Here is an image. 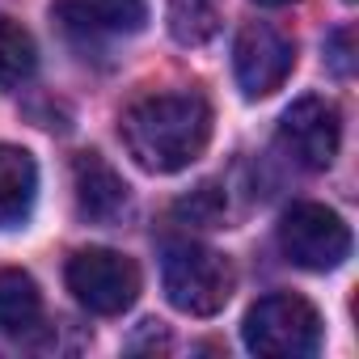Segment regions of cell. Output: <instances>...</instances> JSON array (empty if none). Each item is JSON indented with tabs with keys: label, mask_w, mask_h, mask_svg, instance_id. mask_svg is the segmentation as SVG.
Listing matches in <instances>:
<instances>
[{
	"label": "cell",
	"mask_w": 359,
	"mask_h": 359,
	"mask_svg": "<svg viewBox=\"0 0 359 359\" xmlns=\"http://www.w3.org/2000/svg\"><path fill=\"white\" fill-rule=\"evenodd\" d=\"M325 64L334 76H355V30L351 26H338L330 39H325Z\"/></svg>",
	"instance_id": "obj_15"
},
{
	"label": "cell",
	"mask_w": 359,
	"mask_h": 359,
	"mask_svg": "<svg viewBox=\"0 0 359 359\" xmlns=\"http://www.w3.org/2000/svg\"><path fill=\"white\" fill-rule=\"evenodd\" d=\"M118 135L140 169L177 173L203 156L212 140V106L195 89L148 93L123 110Z\"/></svg>",
	"instance_id": "obj_1"
},
{
	"label": "cell",
	"mask_w": 359,
	"mask_h": 359,
	"mask_svg": "<svg viewBox=\"0 0 359 359\" xmlns=\"http://www.w3.org/2000/svg\"><path fill=\"white\" fill-rule=\"evenodd\" d=\"M161 287L169 296V304L187 317H216L233 287V262L212 250V245H195V241H173L161 258Z\"/></svg>",
	"instance_id": "obj_2"
},
{
	"label": "cell",
	"mask_w": 359,
	"mask_h": 359,
	"mask_svg": "<svg viewBox=\"0 0 359 359\" xmlns=\"http://www.w3.org/2000/svg\"><path fill=\"white\" fill-rule=\"evenodd\" d=\"M279 250L300 271H338L351 258V229L325 203H292L279 220Z\"/></svg>",
	"instance_id": "obj_4"
},
{
	"label": "cell",
	"mask_w": 359,
	"mask_h": 359,
	"mask_svg": "<svg viewBox=\"0 0 359 359\" xmlns=\"http://www.w3.org/2000/svg\"><path fill=\"white\" fill-rule=\"evenodd\" d=\"M342 144V114L330 97H296L279 118V148L309 173H321L334 165Z\"/></svg>",
	"instance_id": "obj_6"
},
{
	"label": "cell",
	"mask_w": 359,
	"mask_h": 359,
	"mask_svg": "<svg viewBox=\"0 0 359 359\" xmlns=\"http://www.w3.org/2000/svg\"><path fill=\"white\" fill-rule=\"evenodd\" d=\"M55 22L72 43H106L123 34H140L148 22L144 0H55Z\"/></svg>",
	"instance_id": "obj_8"
},
{
	"label": "cell",
	"mask_w": 359,
	"mask_h": 359,
	"mask_svg": "<svg viewBox=\"0 0 359 359\" xmlns=\"http://www.w3.org/2000/svg\"><path fill=\"white\" fill-rule=\"evenodd\" d=\"M72 191H76V212L93 224H114L131 203L123 173L102 152H76L72 156Z\"/></svg>",
	"instance_id": "obj_9"
},
{
	"label": "cell",
	"mask_w": 359,
	"mask_h": 359,
	"mask_svg": "<svg viewBox=\"0 0 359 359\" xmlns=\"http://www.w3.org/2000/svg\"><path fill=\"white\" fill-rule=\"evenodd\" d=\"M173 212H177V216H187V220H191V224H199V229H220V220H224L220 187H216V182H203L195 195H187Z\"/></svg>",
	"instance_id": "obj_14"
},
{
	"label": "cell",
	"mask_w": 359,
	"mask_h": 359,
	"mask_svg": "<svg viewBox=\"0 0 359 359\" xmlns=\"http://www.w3.org/2000/svg\"><path fill=\"white\" fill-rule=\"evenodd\" d=\"M43 321V292L26 271H0V334H26Z\"/></svg>",
	"instance_id": "obj_11"
},
{
	"label": "cell",
	"mask_w": 359,
	"mask_h": 359,
	"mask_svg": "<svg viewBox=\"0 0 359 359\" xmlns=\"http://www.w3.org/2000/svg\"><path fill=\"white\" fill-rule=\"evenodd\" d=\"M64 279L68 292L97 317H118L140 296V266L118 250H76Z\"/></svg>",
	"instance_id": "obj_5"
},
{
	"label": "cell",
	"mask_w": 359,
	"mask_h": 359,
	"mask_svg": "<svg viewBox=\"0 0 359 359\" xmlns=\"http://www.w3.org/2000/svg\"><path fill=\"white\" fill-rule=\"evenodd\" d=\"M296 68V43L287 34H279L266 22H250L241 26L237 43H233V72L237 85L250 102L271 97Z\"/></svg>",
	"instance_id": "obj_7"
},
{
	"label": "cell",
	"mask_w": 359,
	"mask_h": 359,
	"mask_svg": "<svg viewBox=\"0 0 359 359\" xmlns=\"http://www.w3.org/2000/svg\"><path fill=\"white\" fill-rule=\"evenodd\" d=\"M34 68H39L34 34L13 18H0V89H18L22 81L34 76Z\"/></svg>",
	"instance_id": "obj_12"
},
{
	"label": "cell",
	"mask_w": 359,
	"mask_h": 359,
	"mask_svg": "<svg viewBox=\"0 0 359 359\" xmlns=\"http://www.w3.org/2000/svg\"><path fill=\"white\" fill-rule=\"evenodd\" d=\"M39 199V165L26 148L0 144V229H18L30 220Z\"/></svg>",
	"instance_id": "obj_10"
},
{
	"label": "cell",
	"mask_w": 359,
	"mask_h": 359,
	"mask_svg": "<svg viewBox=\"0 0 359 359\" xmlns=\"http://www.w3.org/2000/svg\"><path fill=\"white\" fill-rule=\"evenodd\" d=\"M254 5H262V9H283V5H292V0H254Z\"/></svg>",
	"instance_id": "obj_16"
},
{
	"label": "cell",
	"mask_w": 359,
	"mask_h": 359,
	"mask_svg": "<svg viewBox=\"0 0 359 359\" xmlns=\"http://www.w3.org/2000/svg\"><path fill=\"white\" fill-rule=\"evenodd\" d=\"M220 30L216 0H173L169 5V34L182 47H203Z\"/></svg>",
	"instance_id": "obj_13"
},
{
	"label": "cell",
	"mask_w": 359,
	"mask_h": 359,
	"mask_svg": "<svg viewBox=\"0 0 359 359\" xmlns=\"http://www.w3.org/2000/svg\"><path fill=\"white\" fill-rule=\"evenodd\" d=\"M241 338L254 355L266 359H309L321 351V317L304 296L271 292L245 313Z\"/></svg>",
	"instance_id": "obj_3"
}]
</instances>
